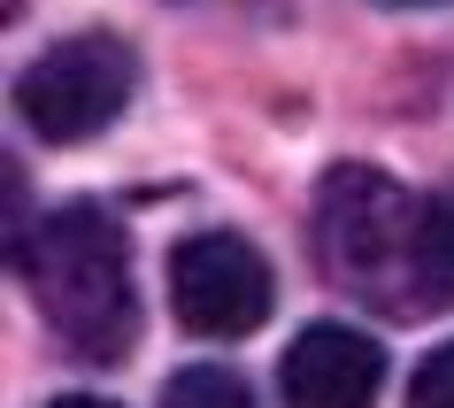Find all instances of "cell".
Here are the masks:
<instances>
[{
    "label": "cell",
    "instance_id": "cell-1",
    "mask_svg": "<svg viewBox=\"0 0 454 408\" xmlns=\"http://www.w3.org/2000/svg\"><path fill=\"white\" fill-rule=\"evenodd\" d=\"M47 332L70 347L77 362H123L139 339V293H131V247L123 224L100 200H70L54 208L24 247H16Z\"/></svg>",
    "mask_w": 454,
    "mask_h": 408
},
{
    "label": "cell",
    "instance_id": "cell-7",
    "mask_svg": "<svg viewBox=\"0 0 454 408\" xmlns=\"http://www.w3.org/2000/svg\"><path fill=\"white\" fill-rule=\"evenodd\" d=\"M162 408H254V401H247V385L231 378V370L200 362V370H177V378L162 385Z\"/></svg>",
    "mask_w": 454,
    "mask_h": 408
},
{
    "label": "cell",
    "instance_id": "cell-10",
    "mask_svg": "<svg viewBox=\"0 0 454 408\" xmlns=\"http://www.w3.org/2000/svg\"><path fill=\"white\" fill-rule=\"evenodd\" d=\"M393 8H447V0H393Z\"/></svg>",
    "mask_w": 454,
    "mask_h": 408
},
{
    "label": "cell",
    "instance_id": "cell-2",
    "mask_svg": "<svg viewBox=\"0 0 454 408\" xmlns=\"http://www.w3.org/2000/svg\"><path fill=\"white\" fill-rule=\"evenodd\" d=\"M416 216L424 200H408L385 169L339 162L316 185V263L339 293L385 301V309H416Z\"/></svg>",
    "mask_w": 454,
    "mask_h": 408
},
{
    "label": "cell",
    "instance_id": "cell-9",
    "mask_svg": "<svg viewBox=\"0 0 454 408\" xmlns=\"http://www.w3.org/2000/svg\"><path fill=\"white\" fill-rule=\"evenodd\" d=\"M47 408H116V401H93V393H62V401H47Z\"/></svg>",
    "mask_w": 454,
    "mask_h": 408
},
{
    "label": "cell",
    "instance_id": "cell-8",
    "mask_svg": "<svg viewBox=\"0 0 454 408\" xmlns=\"http://www.w3.org/2000/svg\"><path fill=\"white\" fill-rule=\"evenodd\" d=\"M408 408H454V339L424 355V370L408 385Z\"/></svg>",
    "mask_w": 454,
    "mask_h": 408
},
{
    "label": "cell",
    "instance_id": "cell-3",
    "mask_svg": "<svg viewBox=\"0 0 454 408\" xmlns=\"http://www.w3.org/2000/svg\"><path fill=\"white\" fill-rule=\"evenodd\" d=\"M131 93H139V54L123 47L116 31H77V39L47 47L16 77L24 123L54 146H77V139H93V131H108L131 108Z\"/></svg>",
    "mask_w": 454,
    "mask_h": 408
},
{
    "label": "cell",
    "instance_id": "cell-4",
    "mask_svg": "<svg viewBox=\"0 0 454 408\" xmlns=\"http://www.w3.org/2000/svg\"><path fill=\"white\" fill-rule=\"evenodd\" d=\"M278 301L262 247L239 231H192L169 255V309L192 339H247Z\"/></svg>",
    "mask_w": 454,
    "mask_h": 408
},
{
    "label": "cell",
    "instance_id": "cell-6",
    "mask_svg": "<svg viewBox=\"0 0 454 408\" xmlns=\"http://www.w3.org/2000/svg\"><path fill=\"white\" fill-rule=\"evenodd\" d=\"M416 309H454V185L431 192L416 216Z\"/></svg>",
    "mask_w": 454,
    "mask_h": 408
},
{
    "label": "cell",
    "instance_id": "cell-5",
    "mask_svg": "<svg viewBox=\"0 0 454 408\" xmlns=\"http://www.w3.org/2000/svg\"><path fill=\"white\" fill-rule=\"evenodd\" d=\"M385 385V347L355 324H309L278 362L286 408H370Z\"/></svg>",
    "mask_w": 454,
    "mask_h": 408
}]
</instances>
